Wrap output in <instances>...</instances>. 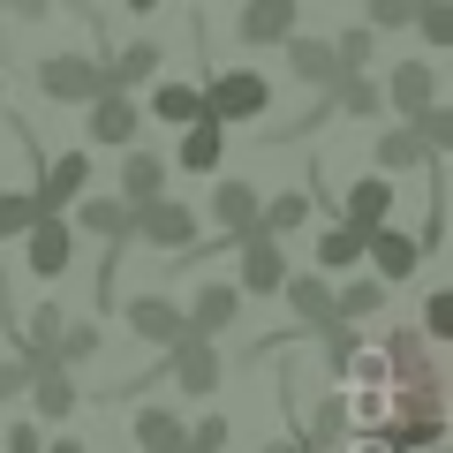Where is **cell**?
<instances>
[{
    "instance_id": "32",
    "label": "cell",
    "mask_w": 453,
    "mask_h": 453,
    "mask_svg": "<svg viewBox=\"0 0 453 453\" xmlns=\"http://www.w3.org/2000/svg\"><path fill=\"white\" fill-rule=\"evenodd\" d=\"M226 416L219 408H211V416H196V423H181V453H226Z\"/></svg>"
},
{
    "instance_id": "26",
    "label": "cell",
    "mask_w": 453,
    "mask_h": 453,
    "mask_svg": "<svg viewBox=\"0 0 453 453\" xmlns=\"http://www.w3.org/2000/svg\"><path fill=\"white\" fill-rule=\"evenodd\" d=\"M340 219H356V226L393 219V181H386V174H371V181H348V204H340Z\"/></svg>"
},
{
    "instance_id": "10",
    "label": "cell",
    "mask_w": 453,
    "mask_h": 453,
    "mask_svg": "<svg viewBox=\"0 0 453 453\" xmlns=\"http://www.w3.org/2000/svg\"><path fill=\"white\" fill-rule=\"evenodd\" d=\"M121 318H129V333L136 340H151V348H174L189 325H181V303L174 295H159V288H144L136 303H121Z\"/></svg>"
},
{
    "instance_id": "6",
    "label": "cell",
    "mask_w": 453,
    "mask_h": 453,
    "mask_svg": "<svg viewBox=\"0 0 453 453\" xmlns=\"http://www.w3.org/2000/svg\"><path fill=\"white\" fill-rule=\"evenodd\" d=\"M166 371H174V386L189 393V401H211L219 393V340H196V333H181L174 348H166Z\"/></svg>"
},
{
    "instance_id": "41",
    "label": "cell",
    "mask_w": 453,
    "mask_h": 453,
    "mask_svg": "<svg viewBox=\"0 0 453 453\" xmlns=\"http://www.w3.org/2000/svg\"><path fill=\"white\" fill-rule=\"evenodd\" d=\"M38 446H46V438H38V423H31V416L8 423V453H38Z\"/></svg>"
},
{
    "instance_id": "24",
    "label": "cell",
    "mask_w": 453,
    "mask_h": 453,
    "mask_svg": "<svg viewBox=\"0 0 453 453\" xmlns=\"http://www.w3.org/2000/svg\"><path fill=\"white\" fill-rule=\"evenodd\" d=\"M378 310H386V280H378V273H363V280H340V288H333V318L363 325V318H378Z\"/></svg>"
},
{
    "instance_id": "4",
    "label": "cell",
    "mask_w": 453,
    "mask_h": 453,
    "mask_svg": "<svg viewBox=\"0 0 453 453\" xmlns=\"http://www.w3.org/2000/svg\"><path fill=\"white\" fill-rule=\"evenodd\" d=\"M234 250H242V303H265V295H280V280H288V250H280V234H265V226H250V234H234Z\"/></svg>"
},
{
    "instance_id": "27",
    "label": "cell",
    "mask_w": 453,
    "mask_h": 453,
    "mask_svg": "<svg viewBox=\"0 0 453 453\" xmlns=\"http://www.w3.org/2000/svg\"><path fill=\"white\" fill-rule=\"evenodd\" d=\"M159 76V46H151V38H136V46H121L106 61V83H121V91H136V83H151Z\"/></svg>"
},
{
    "instance_id": "1",
    "label": "cell",
    "mask_w": 453,
    "mask_h": 453,
    "mask_svg": "<svg viewBox=\"0 0 453 453\" xmlns=\"http://www.w3.org/2000/svg\"><path fill=\"white\" fill-rule=\"evenodd\" d=\"M129 242H151V250H166V257H174V250H189L196 242V211L181 204V196H144V204H129Z\"/></svg>"
},
{
    "instance_id": "7",
    "label": "cell",
    "mask_w": 453,
    "mask_h": 453,
    "mask_svg": "<svg viewBox=\"0 0 453 453\" xmlns=\"http://www.w3.org/2000/svg\"><path fill=\"white\" fill-rule=\"evenodd\" d=\"M83 189H91V151H61V159H46V166H38L31 211H68Z\"/></svg>"
},
{
    "instance_id": "29",
    "label": "cell",
    "mask_w": 453,
    "mask_h": 453,
    "mask_svg": "<svg viewBox=\"0 0 453 453\" xmlns=\"http://www.w3.org/2000/svg\"><path fill=\"white\" fill-rule=\"evenodd\" d=\"M204 113V98H196V83H151V121H196Z\"/></svg>"
},
{
    "instance_id": "35",
    "label": "cell",
    "mask_w": 453,
    "mask_h": 453,
    "mask_svg": "<svg viewBox=\"0 0 453 453\" xmlns=\"http://www.w3.org/2000/svg\"><path fill=\"white\" fill-rule=\"evenodd\" d=\"M333 53H340V68H371L378 61V31H371V23H356V31L333 38Z\"/></svg>"
},
{
    "instance_id": "47",
    "label": "cell",
    "mask_w": 453,
    "mask_h": 453,
    "mask_svg": "<svg viewBox=\"0 0 453 453\" xmlns=\"http://www.w3.org/2000/svg\"><path fill=\"white\" fill-rule=\"evenodd\" d=\"M423 453H446V446H423Z\"/></svg>"
},
{
    "instance_id": "5",
    "label": "cell",
    "mask_w": 453,
    "mask_h": 453,
    "mask_svg": "<svg viewBox=\"0 0 453 453\" xmlns=\"http://www.w3.org/2000/svg\"><path fill=\"white\" fill-rule=\"evenodd\" d=\"M16 242H23V257H31V273H38V280H61V273H68V257H76V226H68L61 211H38V219L23 226Z\"/></svg>"
},
{
    "instance_id": "39",
    "label": "cell",
    "mask_w": 453,
    "mask_h": 453,
    "mask_svg": "<svg viewBox=\"0 0 453 453\" xmlns=\"http://www.w3.org/2000/svg\"><path fill=\"white\" fill-rule=\"evenodd\" d=\"M446 333H453V288H438L423 303V340H446Z\"/></svg>"
},
{
    "instance_id": "20",
    "label": "cell",
    "mask_w": 453,
    "mask_h": 453,
    "mask_svg": "<svg viewBox=\"0 0 453 453\" xmlns=\"http://www.w3.org/2000/svg\"><path fill=\"white\" fill-rule=\"evenodd\" d=\"M257 204L265 196L250 189V181H211V226H219V234H250V226H257Z\"/></svg>"
},
{
    "instance_id": "33",
    "label": "cell",
    "mask_w": 453,
    "mask_h": 453,
    "mask_svg": "<svg viewBox=\"0 0 453 453\" xmlns=\"http://www.w3.org/2000/svg\"><path fill=\"white\" fill-rule=\"evenodd\" d=\"M310 333H318V348H325V371H340V363L356 356L363 340H356V325L348 318H325V325H310Z\"/></svg>"
},
{
    "instance_id": "3",
    "label": "cell",
    "mask_w": 453,
    "mask_h": 453,
    "mask_svg": "<svg viewBox=\"0 0 453 453\" xmlns=\"http://www.w3.org/2000/svg\"><path fill=\"white\" fill-rule=\"evenodd\" d=\"M38 91L53 106H83L91 91H106V61H91V53H46L38 61Z\"/></svg>"
},
{
    "instance_id": "11",
    "label": "cell",
    "mask_w": 453,
    "mask_h": 453,
    "mask_svg": "<svg viewBox=\"0 0 453 453\" xmlns=\"http://www.w3.org/2000/svg\"><path fill=\"white\" fill-rule=\"evenodd\" d=\"M83 106H91V144H136V129H144V113H136V98L121 91V83L91 91Z\"/></svg>"
},
{
    "instance_id": "14",
    "label": "cell",
    "mask_w": 453,
    "mask_h": 453,
    "mask_svg": "<svg viewBox=\"0 0 453 453\" xmlns=\"http://www.w3.org/2000/svg\"><path fill=\"white\" fill-rule=\"evenodd\" d=\"M378 98L408 121L416 106H431V98H438V68H431V61H393V76L378 83Z\"/></svg>"
},
{
    "instance_id": "18",
    "label": "cell",
    "mask_w": 453,
    "mask_h": 453,
    "mask_svg": "<svg viewBox=\"0 0 453 453\" xmlns=\"http://www.w3.org/2000/svg\"><path fill=\"white\" fill-rule=\"evenodd\" d=\"M325 106L356 113V121H378V113H386V98H378V76H371V68H340V76L325 83Z\"/></svg>"
},
{
    "instance_id": "23",
    "label": "cell",
    "mask_w": 453,
    "mask_h": 453,
    "mask_svg": "<svg viewBox=\"0 0 453 453\" xmlns=\"http://www.w3.org/2000/svg\"><path fill=\"white\" fill-rule=\"evenodd\" d=\"M363 265V226L356 219H333L318 234V273H356Z\"/></svg>"
},
{
    "instance_id": "38",
    "label": "cell",
    "mask_w": 453,
    "mask_h": 453,
    "mask_svg": "<svg viewBox=\"0 0 453 453\" xmlns=\"http://www.w3.org/2000/svg\"><path fill=\"white\" fill-rule=\"evenodd\" d=\"M408 16H416V0H371V8H363V23H371L378 38H386V31H408Z\"/></svg>"
},
{
    "instance_id": "37",
    "label": "cell",
    "mask_w": 453,
    "mask_h": 453,
    "mask_svg": "<svg viewBox=\"0 0 453 453\" xmlns=\"http://www.w3.org/2000/svg\"><path fill=\"white\" fill-rule=\"evenodd\" d=\"M31 219H38V211H31V189H0V242H16Z\"/></svg>"
},
{
    "instance_id": "45",
    "label": "cell",
    "mask_w": 453,
    "mask_h": 453,
    "mask_svg": "<svg viewBox=\"0 0 453 453\" xmlns=\"http://www.w3.org/2000/svg\"><path fill=\"white\" fill-rule=\"evenodd\" d=\"M38 453H83V446H76V438H53V446H38Z\"/></svg>"
},
{
    "instance_id": "36",
    "label": "cell",
    "mask_w": 453,
    "mask_h": 453,
    "mask_svg": "<svg viewBox=\"0 0 453 453\" xmlns=\"http://www.w3.org/2000/svg\"><path fill=\"white\" fill-rule=\"evenodd\" d=\"M53 333H61V303H31V325H16L23 348H53Z\"/></svg>"
},
{
    "instance_id": "30",
    "label": "cell",
    "mask_w": 453,
    "mask_h": 453,
    "mask_svg": "<svg viewBox=\"0 0 453 453\" xmlns=\"http://www.w3.org/2000/svg\"><path fill=\"white\" fill-rule=\"evenodd\" d=\"M91 356H98V325H91V318L68 325V318H61V333H53V363H91Z\"/></svg>"
},
{
    "instance_id": "40",
    "label": "cell",
    "mask_w": 453,
    "mask_h": 453,
    "mask_svg": "<svg viewBox=\"0 0 453 453\" xmlns=\"http://www.w3.org/2000/svg\"><path fill=\"white\" fill-rule=\"evenodd\" d=\"M23 386H31V363H0V401H23Z\"/></svg>"
},
{
    "instance_id": "34",
    "label": "cell",
    "mask_w": 453,
    "mask_h": 453,
    "mask_svg": "<svg viewBox=\"0 0 453 453\" xmlns=\"http://www.w3.org/2000/svg\"><path fill=\"white\" fill-rule=\"evenodd\" d=\"M408 23L423 31V46H453V0H416Z\"/></svg>"
},
{
    "instance_id": "28",
    "label": "cell",
    "mask_w": 453,
    "mask_h": 453,
    "mask_svg": "<svg viewBox=\"0 0 453 453\" xmlns=\"http://www.w3.org/2000/svg\"><path fill=\"white\" fill-rule=\"evenodd\" d=\"M408 129L423 136V151H431V159H446V151H453V106H446V98H431V106L408 113Z\"/></svg>"
},
{
    "instance_id": "25",
    "label": "cell",
    "mask_w": 453,
    "mask_h": 453,
    "mask_svg": "<svg viewBox=\"0 0 453 453\" xmlns=\"http://www.w3.org/2000/svg\"><path fill=\"white\" fill-rule=\"evenodd\" d=\"M159 189H166V159L129 144V159H121V204H144V196H159Z\"/></svg>"
},
{
    "instance_id": "44",
    "label": "cell",
    "mask_w": 453,
    "mask_h": 453,
    "mask_svg": "<svg viewBox=\"0 0 453 453\" xmlns=\"http://www.w3.org/2000/svg\"><path fill=\"white\" fill-rule=\"evenodd\" d=\"M348 438H356V431H348ZM348 453H393V446H386V438L371 431V438H356V446H348Z\"/></svg>"
},
{
    "instance_id": "19",
    "label": "cell",
    "mask_w": 453,
    "mask_h": 453,
    "mask_svg": "<svg viewBox=\"0 0 453 453\" xmlns=\"http://www.w3.org/2000/svg\"><path fill=\"white\" fill-rule=\"evenodd\" d=\"M280 53H288V68H295L303 83H318V91L340 76V53H333V38H303V31H288V38H280Z\"/></svg>"
},
{
    "instance_id": "9",
    "label": "cell",
    "mask_w": 453,
    "mask_h": 453,
    "mask_svg": "<svg viewBox=\"0 0 453 453\" xmlns=\"http://www.w3.org/2000/svg\"><path fill=\"white\" fill-rule=\"evenodd\" d=\"M234 318H242V288H234V280H204V288L189 295V310H181V325H189L196 340H219Z\"/></svg>"
},
{
    "instance_id": "15",
    "label": "cell",
    "mask_w": 453,
    "mask_h": 453,
    "mask_svg": "<svg viewBox=\"0 0 453 453\" xmlns=\"http://www.w3.org/2000/svg\"><path fill=\"white\" fill-rule=\"evenodd\" d=\"M76 226L91 234V242H106V250H129V204H121V196H91L83 189L76 196Z\"/></svg>"
},
{
    "instance_id": "31",
    "label": "cell",
    "mask_w": 453,
    "mask_h": 453,
    "mask_svg": "<svg viewBox=\"0 0 453 453\" xmlns=\"http://www.w3.org/2000/svg\"><path fill=\"white\" fill-rule=\"evenodd\" d=\"M303 219H310V196H303V189H288V196H273V204H257V226H265V234H295Z\"/></svg>"
},
{
    "instance_id": "12",
    "label": "cell",
    "mask_w": 453,
    "mask_h": 453,
    "mask_svg": "<svg viewBox=\"0 0 453 453\" xmlns=\"http://www.w3.org/2000/svg\"><path fill=\"white\" fill-rule=\"evenodd\" d=\"M303 16V0H242V16H234V38L242 46H280Z\"/></svg>"
},
{
    "instance_id": "42",
    "label": "cell",
    "mask_w": 453,
    "mask_h": 453,
    "mask_svg": "<svg viewBox=\"0 0 453 453\" xmlns=\"http://www.w3.org/2000/svg\"><path fill=\"white\" fill-rule=\"evenodd\" d=\"M46 8H53V0H0V16H23V23H38Z\"/></svg>"
},
{
    "instance_id": "17",
    "label": "cell",
    "mask_w": 453,
    "mask_h": 453,
    "mask_svg": "<svg viewBox=\"0 0 453 453\" xmlns=\"http://www.w3.org/2000/svg\"><path fill=\"white\" fill-rule=\"evenodd\" d=\"M280 303L295 310V325H325L333 318V273H288L280 280Z\"/></svg>"
},
{
    "instance_id": "2",
    "label": "cell",
    "mask_w": 453,
    "mask_h": 453,
    "mask_svg": "<svg viewBox=\"0 0 453 453\" xmlns=\"http://www.w3.org/2000/svg\"><path fill=\"white\" fill-rule=\"evenodd\" d=\"M196 98H204L211 121H257V113L273 106V83H265L257 68H219V76H211Z\"/></svg>"
},
{
    "instance_id": "46",
    "label": "cell",
    "mask_w": 453,
    "mask_h": 453,
    "mask_svg": "<svg viewBox=\"0 0 453 453\" xmlns=\"http://www.w3.org/2000/svg\"><path fill=\"white\" fill-rule=\"evenodd\" d=\"M121 8H136V16H151V8H159V0H121Z\"/></svg>"
},
{
    "instance_id": "21",
    "label": "cell",
    "mask_w": 453,
    "mask_h": 453,
    "mask_svg": "<svg viewBox=\"0 0 453 453\" xmlns=\"http://www.w3.org/2000/svg\"><path fill=\"white\" fill-rule=\"evenodd\" d=\"M371 159H378V174H401V166H431V151H423V136L408 129L401 113H393V129H378Z\"/></svg>"
},
{
    "instance_id": "13",
    "label": "cell",
    "mask_w": 453,
    "mask_h": 453,
    "mask_svg": "<svg viewBox=\"0 0 453 453\" xmlns=\"http://www.w3.org/2000/svg\"><path fill=\"white\" fill-rule=\"evenodd\" d=\"M23 393H31V416H38V423H61V416H76V401H83V393H76V378H68V363H38Z\"/></svg>"
},
{
    "instance_id": "16",
    "label": "cell",
    "mask_w": 453,
    "mask_h": 453,
    "mask_svg": "<svg viewBox=\"0 0 453 453\" xmlns=\"http://www.w3.org/2000/svg\"><path fill=\"white\" fill-rule=\"evenodd\" d=\"M219 159H226V121H211V113L181 121V174H219Z\"/></svg>"
},
{
    "instance_id": "22",
    "label": "cell",
    "mask_w": 453,
    "mask_h": 453,
    "mask_svg": "<svg viewBox=\"0 0 453 453\" xmlns=\"http://www.w3.org/2000/svg\"><path fill=\"white\" fill-rule=\"evenodd\" d=\"M129 438H136V453H181V416L151 401V408L129 416Z\"/></svg>"
},
{
    "instance_id": "8",
    "label": "cell",
    "mask_w": 453,
    "mask_h": 453,
    "mask_svg": "<svg viewBox=\"0 0 453 453\" xmlns=\"http://www.w3.org/2000/svg\"><path fill=\"white\" fill-rule=\"evenodd\" d=\"M363 257H371V273L386 280V288H401L423 265V250H416V234H401L393 219H378V226H363Z\"/></svg>"
},
{
    "instance_id": "43",
    "label": "cell",
    "mask_w": 453,
    "mask_h": 453,
    "mask_svg": "<svg viewBox=\"0 0 453 453\" xmlns=\"http://www.w3.org/2000/svg\"><path fill=\"white\" fill-rule=\"evenodd\" d=\"M257 453H310V446H303V438H265Z\"/></svg>"
}]
</instances>
